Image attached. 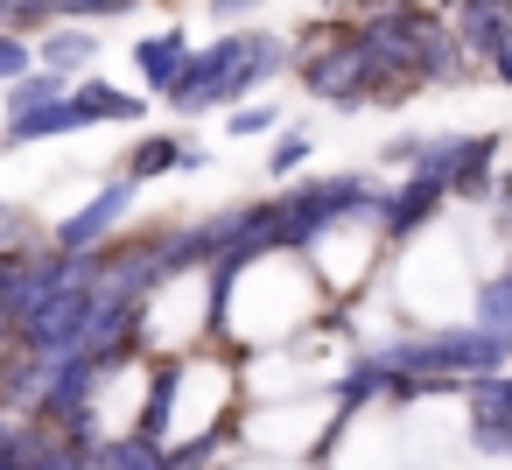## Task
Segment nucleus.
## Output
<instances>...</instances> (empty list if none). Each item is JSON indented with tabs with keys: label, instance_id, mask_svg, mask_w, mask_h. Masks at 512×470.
Returning a JSON list of instances; mask_svg holds the SVG:
<instances>
[{
	"label": "nucleus",
	"instance_id": "obj_3",
	"mask_svg": "<svg viewBox=\"0 0 512 470\" xmlns=\"http://www.w3.org/2000/svg\"><path fill=\"white\" fill-rule=\"evenodd\" d=\"M295 64H302V92H309V99H323V106H337V113L400 106V99H414V92H421V85H407V78L379 71L351 29H337L330 43H316V50H309V57H295Z\"/></svg>",
	"mask_w": 512,
	"mask_h": 470
},
{
	"label": "nucleus",
	"instance_id": "obj_26",
	"mask_svg": "<svg viewBox=\"0 0 512 470\" xmlns=\"http://www.w3.org/2000/svg\"><path fill=\"white\" fill-rule=\"evenodd\" d=\"M0 155H8V141H0Z\"/></svg>",
	"mask_w": 512,
	"mask_h": 470
},
{
	"label": "nucleus",
	"instance_id": "obj_24",
	"mask_svg": "<svg viewBox=\"0 0 512 470\" xmlns=\"http://www.w3.org/2000/svg\"><path fill=\"white\" fill-rule=\"evenodd\" d=\"M484 71H491V78H498V85H505V92H512V43H505V50H498V57H491V64H484Z\"/></svg>",
	"mask_w": 512,
	"mask_h": 470
},
{
	"label": "nucleus",
	"instance_id": "obj_14",
	"mask_svg": "<svg viewBox=\"0 0 512 470\" xmlns=\"http://www.w3.org/2000/svg\"><path fill=\"white\" fill-rule=\"evenodd\" d=\"M337 421H351L358 407H372V400H386V365L372 358V351H358V358H344V372H337Z\"/></svg>",
	"mask_w": 512,
	"mask_h": 470
},
{
	"label": "nucleus",
	"instance_id": "obj_4",
	"mask_svg": "<svg viewBox=\"0 0 512 470\" xmlns=\"http://www.w3.org/2000/svg\"><path fill=\"white\" fill-rule=\"evenodd\" d=\"M134 197H141V183H134V176L99 183L71 218H57V225H50V246H57V253H99V246L134 218Z\"/></svg>",
	"mask_w": 512,
	"mask_h": 470
},
{
	"label": "nucleus",
	"instance_id": "obj_19",
	"mask_svg": "<svg viewBox=\"0 0 512 470\" xmlns=\"http://www.w3.org/2000/svg\"><path fill=\"white\" fill-rule=\"evenodd\" d=\"M309 155H316V141H309V127H281V141L267 148V176L281 183V176H295V169H309Z\"/></svg>",
	"mask_w": 512,
	"mask_h": 470
},
{
	"label": "nucleus",
	"instance_id": "obj_21",
	"mask_svg": "<svg viewBox=\"0 0 512 470\" xmlns=\"http://www.w3.org/2000/svg\"><path fill=\"white\" fill-rule=\"evenodd\" d=\"M274 127H281L274 106H246V99L225 106V134H232V141H253V134H274Z\"/></svg>",
	"mask_w": 512,
	"mask_h": 470
},
{
	"label": "nucleus",
	"instance_id": "obj_17",
	"mask_svg": "<svg viewBox=\"0 0 512 470\" xmlns=\"http://www.w3.org/2000/svg\"><path fill=\"white\" fill-rule=\"evenodd\" d=\"M92 470H169V456H162V442H148V435H106L99 449H92Z\"/></svg>",
	"mask_w": 512,
	"mask_h": 470
},
{
	"label": "nucleus",
	"instance_id": "obj_25",
	"mask_svg": "<svg viewBox=\"0 0 512 470\" xmlns=\"http://www.w3.org/2000/svg\"><path fill=\"white\" fill-rule=\"evenodd\" d=\"M8 351H15V337H0V365H8Z\"/></svg>",
	"mask_w": 512,
	"mask_h": 470
},
{
	"label": "nucleus",
	"instance_id": "obj_5",
	"mask_svg": "<svg viewBox=\"0 0 512 470\" xmlns=\"http://www.w3.org/2000/svg\"><path fill=\"white\" fill-rule=\"evenodd\" d=\"M442 204H449V190H442V176H428V169H407L393 190H386V204H379V239L386 246H407V239H421L435 218H442Z\"/></svg>",
	"mask_w": 512,
	"mask_h": 470
},
{
	"label": "nucleus",
	"instance_id": "obj_11",
	"mask_svg": "<svg viewBox=\"0 0 512 470\" xmlns=\"http://www.w3.org/2000/svg\"><path fill=\"white\" fill-rule=\"evenodd\" d=\"M204 162H211V148H190L183 134H141V141L127 148L120 176H134V183H155V176H176V169H204Z\"/></svg>",
	"mask_w": 512,
	"mask_h": 470
},
{
	"label": "nucleus",
	"instance_id": "obj_18",
	"mask_svg": "<svg viewBox=\"0 0 512 470\" xmlns=\"http://www.w3.org/2000/svg\"><path fill=\"white\" fill-rule=\"evenodd\" d=\"M463 442H470L484 463L512 456V414H463Z\"/></svg>",
	"mask_w": 512,
	"mask_h": 470
},
{
	"label": "nucleus",
	"instance_id": "obj_6",
	"mask_svg": "<svg viewBox=\"0 0 512 470\" xmlns=\"http://www.w3.org/2000/svg\"><path fill=\"white\" fill-rule=\"evenodd\" d=\"M183 379H190V358H155L148 393H141V407H134V435L176 442V428H183Z\"/></svg>",
	"mask_w": 512,
	"mask_h": 470
},
{
	"label": "nucleus",
	"instance_id": "obj_7",
	"mask_svg": "<svg viewBox=\"0 0 512 470\" xmlns=\"http://www.w3.org/2000/svg\"><path fill=\"white\" fill-rule=\"evenodd\" d=\"M449 36L463 43V57H470V64H491V57L512 43V0H456Z\"/></svg>",
	"mask_w": 512,
	"mask_h": 470
},
{
	"label": "nucleus",
	"instance_id": "obj_13",
	"mask_svg": "<svg viewBox=\"0 0 512 470\" xmlns=\"http://www.w3.org/2000/svg\"><path fill=\"white\" fill-rule=\"evenodd\" d=\"M64 134H85V120H78L71 92H64V99H50V106H36V113H22V120H0V141H8V148H29V141H64Z\"/></svg>",
	"mask_w": 512,
	"mask_h": 470
},
{
	"label": "nucleus",
	"instance_id": "obj_28",
	"mask_svg": "<svg viewBox=\"0 0 512 470\" xmlns=\"http://www.w3.org/2000/svg\"><path fill=\"white\" fill-rule=\"evenodd\" d=\"M316 470H323V463H316Z\"/></svg>",
	"mask_w": 512,
	"mask_h": 470
},
{
	"label": "nucleus",
	"instance_id": "obj_9",
	"mask_svg": "<svg viewBox=\"0 0 512 470\" xmlns=\"http://www.w3.org/2000/svg\"><path fill=\"white\" fill-rule=\"evenodd\" d=\"M442 183H449V204H477V197H491V183H498V134H456Z\"/></svg>",
	"mask_w": 512,
	"mask_h": 470
},
{
	"label": "nucleus",
	"instance_id": "obj_8",
	"mask_svg": "<svg viewBox=\"0 0 512 470\" xmlns=\"http://www.w3.org/2000/svg\"><path fill=\"white\" fill-rule=\"evenodd\" d=\"M71 106L85 127H141L148 120V92H127V85H106L99 71L71 78Z\"/></svg>",
	"mask_w": 512,
	"mask_h": 470
},
{
	"label": "nucleus",
	"instance_id": "obj_10",
	"mask_svg": "<svg viewBox=\"0 0 512 470\" xmlns=\"http://www.w3.org/2000/svg\"><path fill=\"white\" fill-rule=\"evenodd\" d=\"M29 43H36V64L57 71V78H85V71L99 64V29H85V22H50V29L29 36Z\"/></svg>",
	"mask_w": 512,
	"mask_h": 470
},
{
	"label": "nucleus",
	"instance_id": "obj_20",
	"mask_svg": "<svg viewBox=\"0 0 512 470\" xmlns=\"http://www.w3.org/2000/svg\"><path fill=\"white\" fill-rule=\"evenodd\" d=\"M36 246V218L22 211V204H0V260H15V253H29Z\"/></svg>",
	"mask_w": 512,
	"mask_h": 470
},
{
	"label": "nucleus",
	"instance_id": "obj_22",
	"mask_svg": "<svg viewBox=\"0 0 512 470\" xmlns=\"http://www.w3.org/2000/svg\"><path fill=\"white\" fill-rule=\"evenodd\" d=\"M29 64H36V43H29V36H15V29H0V85H15Z\"/></svg>",
	"mask_w": 512,
	"mask_h": 470
},
{
	"label": "nucleus",
	"instance_id": "obj_16",
	"mask_svg": "<svg viewBox=\"0 0 512 470\" xmlns=\"http://www.w3.org/2000/svg\"><path fill=\"white\" fill-rule=\"evenodd\" d=\"M64 92H71V78L29 64L15 85H0V120H22V113H36V106H50V99H64Z\"/></svg>",
	"mask_w": 512,
	"mask_h": 470
},
{
	"label": "nucleus",
	"instance_id": "obj_23",
	"mask_svg": "<svg viewBox=\"0 0 512 470\" xmlns=\"http://www.w3.org/2000/svg\"><path fill=\"white\" fill-rule=\"evenodd\" d=\"M253 15H260V0H211V22H225V29H239Z\"/></svg>",
	"mask_w": 512,
	"mask_h": 470
},
{
	"label": "nucleus",
	"instance_id": "obj_1",
	"mask_svg": "<svg viewBox=\"0 0 512 470\" xmlns=\"http://www.w3.org/2000/svg\"><path fill=\"white\" fill-rule=\"evenodd\" d=\"M288 64H295L288 36H274V29H225V36H211V43H197V50L183 57L176 85L162 92V106L204 120V113H225V106H239L246 92L274 85Z\"/></svg>",
	"mask_w": 512,
	"mask_h": 470
},
{
	"label": "nucleus",
	"instance_id": "obj_15",
	"mask_svg": "<svg viewBox=\"0 0 512 470\" xmlns=\"http://www.w3.org/2000/svg\"><path fill=\"white\" fill-rule=\"evenodd\" d=\"M470 323L477 330H491L498 344H512V274L498 267V274H484L477 288H470Z\"/></svg>",
	"mask_w": 512,
	"mask_h": 470
},
{
	"label": "nucleus",
	"instance_id": "obj_29",
	"mask_svg": "<svg viewBox=\"0 0 512 470\" xmlns=\"http://www.w3.org/2000/svg\"><path fill=\"white\" fill-rule=\"evenodd\" d=\"M211 470H218V463H211Z\"/></svg>",
	"mask_w": 512,
	"mask_h": 470
},
{
	"label": "nucleus",
	"instance_id": "obj_12",
	"mask_svg": "<svg viewBox=\"0 0 512 470\" xmlns=\"http://www.w3.org/2000/svg\"><path fill=\"white\" fill-rule=\"evenodd\" d=\"M183 57H190V29H155V36H141V43H134V71H141V85H148L155 99L176 85Z\"/></svg>",
	"mask_w": 512,
	"mask_h": 470
},
{
	"label": "nucleus",
	"instance_id": "obj_27",
	"mask_svg": "<svg viewBox=\"0 0 512 470\" xmlns=\"http://www.w3.org/2000/svg\"><path fill=\"white\" fill-rule=\"evenodd\" d=\"M505 274H512V260H505Z\"/></svg>",
	"mask_w": 512,
	"mask_h": 470
},
{
	"label": "nucleus",
	"instance_id": "obj_2",
	"mask_svg": "<svg viewBox=\"0 0 512 470\" xmlns=\"http://www.w3.org/2000/svg\"><path fill=\"white\" fill-rule=\"evenodd\" d=\"M351 36L365 43V57H372L379 71H393V78H407V85H442V92H456V85H470V71H477L428 0L365 8V15L351 22Z\"/></svg>",
	"mask_w": 512,
	"mask_h": 470
}]
</instances>
